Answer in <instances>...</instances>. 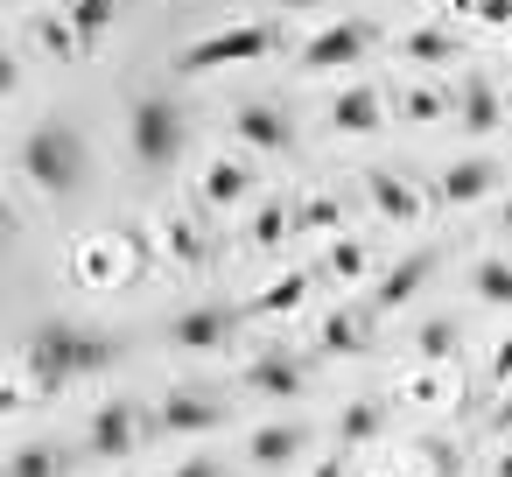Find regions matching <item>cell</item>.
<instances>
[{"mask_svg":"<svg viewBox=\"0 0 512 477\" xmlns=\"http://www.w3.org/2000/svg\"><path fill=\"white\" fill-rule=\"evenodd\" d=\"M169 253H176V260H204V253H211V239L197 232V218H176V225H169Z\"/></svg>","mask_w":512,"mask_h":477,"instance_id":"obj_21","label":"cell"},{"mask_svg":"<svg viewBox=\"0 0 512 477\" xmlns=\"http://www.w3.org/2000/svg\"><path fill=\"white\" fill-rule=\"evenodd\" d=\"M274 50H281V29H267V22H239V29L197 36V43L183 50V71L204 78V71H218V64H260V57H274Z\"/></svg>","mask_w":512,"mask_h":477,"instance_id":"obj_4","label":"cell"},{"mask_svg":"<svg viewBox=\"0 0 512 477\" xmlns=\"http://www.w3.org/2000/svg\"><path fill=\"white\" fill-rule=\"evenodd\" d=\"M372 204H379V211H393V218H414V211H421V197H414L400 176H372Z\"/></svg>","mask_w":512,"mask_h":477,"instance_id":"obj_19","label":"cell"},{"mask_svg":"<svg viewBox=\"0 0 512 477\" xmlns=\"http://www.w3.org/2000/svg\"><path fill=\"white\" fill-rule=\"evenodd\" d=\"M225 414H232V400L183 386V393H169V400L155 407V428H162V435H211V428H225Z\"/></svg>","mask_w":512,"mask_h":477,"instance_id":"obj_9","label":"cell"},{"mask_svg":"<svg viewBox=\"0 0 512 477\" xmlns=\"http://www.w3.org/2000/svg\"><path fill=\"white\" fill-rule=\"evenodd\" d=\"M449 344H456V323H428V330H421V351H428V358H442Z\"/></svg>","mask_w":512,"mask_h":477,"instance_id":"obj_26","label":"cell"},{"mask_svg":"<svg viewBox=\"0 0 512 477\" xmlns=\"http://www.w3.org/2000/svg\"><path fill=\"white\" fill-rule=\"evenodd\" d=\"M505 372H512V344H505V351H498V379H505Z\"/></svg>","mask_w":512,"mask_h":477,"instance_id":"obj_31","label":"cell"},{"mask_svg":"<svg viewBox=\"0 0 512 477\" xmlns=\"http://www.w3.org/2000/svg\"><path fill=\"white\" fill-rule=\"evenodd\" d=\"M365 50H372V22H358V15H344V22H323L309 43H302V71H351V64H365Z\"/></svg>","mask_w":512,"mask_h":477,"instance_id":"obj_6","label":"cell"},{"mask_svg":"<svg viewBox=\"0 0 512 477\" xmlns=\"http://www.w3.org/2000/svg\"><path fill=\"white\" fill-rule=\"evenodd\" d=\"M498 120H505V113H498V92H491L484 78H463V127H470V134H491Z\"/></svg>","mask_w":512,"mask_h":477,"instance_id":"obj_17","label":"cell"},{"mask_svg":"<svg viewBox=\"0 0 512 477\" xmlns=\"http://www.w3.org/2000/svg\"><path fill=\"white\" fill-rule=\"evenodd\" d=\"M477 15L484 22H512V0H477Z\"/></svg>","mask_w":512,"mask_h":477,"instance_id":"obj_28","label":"cell"},{"mask_svg":"<svg viewBox=\"0 0 512 477\" xmlns=\"http://www.w3.org/2000/svg\"><path fill=\"white\" fill-rule=\"evenodd\" d=\"M421 274H428V253H414V260H400V267H393V274L379 281V302H407Z\"/></svg>","mask_w":512,"mask_h":477,"instance_id":"obj_20","label":"cell"},{"mask_svg":"<svg viewBox=\"0 0 512 477\" xmlns=\"http://www.w3.org/2000/svg\"><path fill=\"white\" fill-rule=\"evenodd\" d=\"M127 148H134L141 169L169 176V169L183 162V148H190V120H183V106H176L169 92H141V99L127 106Z\"/></svg>","mask_w":512,"mask_h":477,"instance_id":"obj_3","label":"cell"},{"mask_svg":"<svg viewBox=\"0 0 512 477\" xmlns=\"http://www.w3.org/2000/svg\"><path fill=\"white\" fill-rule=\"evenodd\" d=\"M267 8H281V15H288V8H323V0H267Z\"/></svg>","mask_w":512,"mask_h":477,"instance_id":"obj_30","label":"cell"},{"mask_svg":"<svg viewBox=\"0 0 512 477\" xmlns=\"http://www.w3.org/2000/svg\"><path fill=\"white\" fill-rule=\"evenodd\" d=\"M470 288H477V302L505 309V302H512V260H498V253L477 260V267H470Z\"/></svg>","mask_w":512,"mask_h":477,"instance_id":"obj_18","label":"cell"},{"mask_svg":"<svg viewBox=\"0 0 512 477\" xmlns=\"http://www.w3.org/2000/svg\"><path fill=\"white\" fill-rule=\"evenodd\" d=\"M71 470V449L64 442H22L8 456V477H64Z\"/></svg>","mask_w":512,"mask_h":477,"instance_id":"obj_16","label":"cell"},{"mask_svg":"<svg viewBox=\"0 0 512 477\" xmlns=\"http://www.w3.org/2000/svg\"><path fill=\"white\" fill-rule=\"evenodd\" d=\"M232 134H239V148H253V155H288V148H295V120H288L281 106H267V99H246V106L232 113Z\"/></svg>","mask_w":512,"mask_h":477,"instance_id":"obj_10","label":"cell"},{"mask_svg":"<svg viewBox=\"0 0 512 477\" xmlns=\"http://www.w3.org/2000/svg\"><path fill=\"white\" fill-rule=\"evenodd\" d=\"M169 477H225V463H218V456H190V463H176Z\"/></svg>","mask_w":512,"mask_h":477,"instance_id":"obj_27","label":"cell"},{"mask_svg":"<svg viewBox=\"0 0 512 477\" xmlns=\"http://www.w3.org/2000/svg\"><path fill=\"white\" fill-rule=\"evenodd\" d=\"M372 428H379V407H372V400H358V407L344 414V442H365Z\"/></svg>","mask_w":512,"mask_h":477,"instance_id":"obj_24","label":"cell"},{"mask_svg":"<svg viewBox=\"0 0 512 477\" xmlns=\"http://www.w3.org/2000/svg\"><path fill=\"white\" fill-rule=\"evenodd\" d=\"M288 232V211H260V225H253V246H274Z\"/></svg>","mask_w":512,"mask_h":477,"instance_id":"obj_25","label":"cell"},{"mask_svg":"<svg viewBox=\"0 0 512 477\" xmlns=\"http://www.w3.org/2000/svg\"><path fill=\"white\" fill-rule=\"evenodd\" d=\"M505 239H512V197H505Z\"/></svg>","mask_w":512,"mask_h":477,"instance_id":"obj_32","label":"cell"},{"mask_svg":"<svg viewBox=\"0 0 512 477\" xmlns=\"http://www.w3.org/2000/svg\"><path fill=\"white\" fill-rule=\"evenodd\" d=\"M106 365H120V337L99 330V323H78V316H43L22 344V379H36L43 393L85 386Z\"/></svg>","mask_w":512,"mask_h":477,"instance_id":"obj_1","label":"cell"},{"mask_svg":"<svg viewBox=\"0 0 512 477\" xmlns=\"http://www.w3.org/2000/svg\"><path fill=\"white\" fill-rule=\"evenodd\" d=\"M141 449V407L134 400H99L92 407V421H85V456H99V463H127Z\"/></svg>","mask_w":512,"mask_h":477,"instance_id":"obj_5","label":"cell"},{"mask_svg":"<svg viewBox=\"0 0 512 477\" xmlns=\"http://www.w3.org/2000/svg\"><path fill=\"white\" fill-rule=\"evenodd\" d=\"M113 15H120V0H64L57 8V22L43 29L50 36V50H64V57H85L106 29H113Z\"/></svg>","mask_w":512,"mask_h":477,"instance_id":"obj_7","label":"cell"},{"mask_svg":"<svg viewBox=\"0 0 512 477\" xmlns=\"http://www.w3.org/2000/svg\"><path fill=\"white\" fill-rule=\"evenodd\" d=\"M246 456H253L260 470H281V463H295V456H302V428H295V421H267V428H253Z\"/></svg>","mask_w":512,"mask_h":477,"instance_id":"obj_15","label":"cell"},{"mask_svg":"<svg viewBox=\"0 0 512 477\" xmlns=\"http://www.w3.org/2000/svg\"><path fill=\"white\" fill-rule=\"evenodd\" d=\"M498 477H512V463H498Z\"/></svg>","mask_w":512,"mask_h":477,"instance_id":"obj_33","label":"cell"},{"mask_svg":"<svg viewBox=\"0 0 512 477\" xmlns=\"http://www.w3.org/2000/svg\"><path fill=\"white\" fill-rule=\"evenodd\" d=\"M358 330H365V323L344 309V316H330V323H323V344H330V351H358Z\"/></svg>","mask_w":512,"mask_h":477,"instance_id":"obj_22","label":"cell"},{"mask_svg":"<svg viewBox=\"0 0 512 477\" xmlns=\"http://www.w3.org/2000/svg\"><path fill=\"white\" fill-rule=\"evenodd\" d=\"M302 288H309L302 274H281V281H274V288L260 295V309H295V302H302Z\"/></svg>","mask_w":512,"mask_h":477,"instance_id":"obj_23","label":"cell"},{"mask_svg":"<svg viewBox=\"0 0 512 477\" xmlns=\"http://www.w3.org/2000/svg\"><path fill=\"white\" fill-rule=\"evenodd\" d=\"M246 386H253V393H267V400H295V393L309 386V372H302V358L267 351V358H253V365H246Z\"/></svg>","mask_w":512,"mask_h":477,"instance_id":"obj_11","label":"cell"},{"mask_svg":"<svg viewBox=\"0 0 512 477\" xmlns=\"http://www.w3.org/2000/svg\"><path fill=\"white\" fill-rule=\"evenodd\" d=\"M379 113H386V99H379L372 85H344V92L330 99V127H337V134H379Z\"/></svg>","mask_w":512,"mask_h":477,"instance_id":"obj_12","label":"cell"},{"mask_svg":"<svg viewBox=\"0 0 512 477\" xmlns=\"http://www.w3.org/2000/svg\"><path fill=\"white\" fill-rule=\"evenodd\" d=\"M15 169L29 176V190H43V197H78L85 190V134L71 127V120H36L29 134H22V148H15Z\"/></svg>","mask_w":512,"mask_h":477,"instance_id":"obj_2","label":"cell"},{"mask_svg":"<svg viewBox=\"0 0 512 477\" xmlns=\"http://www.w3.org/2000/svg\"><path fill=\"white\" fill-rule=\"evenodd\" d=\"M197 190H204V204L232 211V204H246V197H253V169H246V162H225V155H218V162H204V183H197Z\"/></svg>","mask_w":512,"mask_h":477,"instance_id":"obj_14","label":"cell"},{"mask_svg":"<svg viewBox=\"0 0 512 477\" xmlns=\"http://www.w3.org/2000/svg\"><path fill=\"white\" fill-rule=\"evenodd\" d=\"M498 435H512V393L498 400Z\"/></svg>","mask_w":512,"mask_h":477,"instance_id":"obj_29","label":"cell"},{"mask_svg":"<svg viewBox=\"0 0 512 477\" xmlns=\"http://www.w3.org/2000/svg\"><path fill=\"white\" fill-rule=\"evenodd\" d=\"M491 183H498V169L484 162V155H463V162H449L442 169V204H477V197H491Z\"/></svg>","mask_w":512,"mask_h":477,"instance_id":"obj_13","label":"cell"},{"mask_svg":"<svg viewBox=\"0 0 512 477\" xmlns=\"http://www.w3.org/2000/svg\"><path fill=\"white\" fill-rule=\"evenodd\" d=\"M232 337H239V309H225V302H190L183 316H169L176 351H225Z\"/></svg>","mask_w":512,"mask_h":477,"instance_id":"obj_8","label":"cell"}]
</instances>
